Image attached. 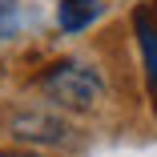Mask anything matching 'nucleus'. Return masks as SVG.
<instances>
[{
	"label": "nucleus",
	"mask_w": 157,
	"mask_h": 157,
	"mask_svg": "<svg viewBox=\"0 0 157 157\" xmlns=\"http://www.w3.org/2000/svg\"><path fill=\"white\" fill-rule=\"evenodd\" d=\"M44 93H48V101L60 105V109L89 113L93 105L105 97V85H101V77L93 73L89 65H81V60H65V65L48 69V77H44Z\"/></svg>",
	"instance_id": "nucleus-1"
},
{
	"label": "nucleus",
	"mask_w": 157,
	"mask_h": 157,
	"mask_svg": "<svg viewBox=\"0 0 157 157\" xmlns=\"http://www.w3.org/2000/svg\"><path fill=\"white\" fill-rule=\"evenodd\" d=\"M20 28V4L16 0H0V40H12Z\"/></svg>",
	"instance_id": "nucleus-5"
},
{
	"label": "nucleus",
	"mask_w": 157,
	"mask_h": 157,
	"mask_svg": "<svg viewBox=\"0 0 157 157\" xmlns=\"http://www.w3.org/2000/svg\"><path fill=\"white\" fill-rule=\"evenodd\" d=\"M105 12L101 0H60V28L65 33H81Z\"/></svg>",
	"instance_id": "nucleus-4"
},
{
	"label": "nucleus",
	"mask_w": 157,
	"mask_h": 157,
	"mask_svg": "<svg viewBox=\"0 0 157 157\" xmlns=\"http://www.w3.org/2000/svg\"><path fill=\"white\" fill-rule=\"evenodd\" d=\"M8 129L16 141H33V145H69V125L60 121L56 113L48 109H28V113H16L8 121Z\"/></svg>",
	"instance_id": "nucleus-2"
},
{
	"label": "nucleus",
	"mask_w": 157,
	"mask_h": 157,
	"mask_svg": "<svg viewBox=\"0 0 157 157\" xmlns=\"http://www.w3.org/2000/svg\"><path fill=\"white\" fill-rule=\"evenodd\" d=\"M133 24H137V44H141V56H145L149 89L157 93V4H145V8H137Z\"/></svg>",
	"instance_id": "nucleus-3"
},
{
	"label": "nucleus",
	"mask_w": 157,
	"mask_h": 157,
	"mask_svg": "<svg viewBox=\"0 0 157 157\" xmlns=\"http://www.w3.org/2000/svg\"><path fill=\"white\" fill-rule=\"evenodd\" d=\"M0 157H40V153H20V149H4Z\"/></svg>",
	"instance_id": "nucleus-6"
}]
</instances>
